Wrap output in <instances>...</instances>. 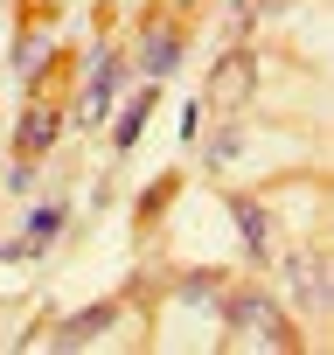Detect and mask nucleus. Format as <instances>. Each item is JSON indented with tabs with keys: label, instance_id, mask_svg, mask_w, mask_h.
<instances>
[{
	"label": "nucleus",
	"instance_id": "f257e3e1",
	"mask_svg": "<svg viewBox=\"0 0 334 355\" xmlns=\"http://www.w3.org/2000/svg\"><path fill=\"white\" fill-rule=\"evenodd\" d=\"M285 286H292V306L327 313V258L320 251H292L285 258Z\"/></svg>",
	"mask_w": 334,
	"mask_h": 355
},
{
	"label": "nucleus",
	"instance_id": "f03ea898",
	"mask_svg": "<svg viewBox=\"0 0 334 355\" xmlns=\"http://www.w3.org/2000/svg\"><path fill=\"white\" fill-rule=\"evenodd\" d=\"M118 84H125V63L118 56H98V70H91V91H84V119L98 125L112 105H118Z\"/></svg>",
	"mask_w": 334,
	"mask_h": 355
},
{
	"label": "nucleus",
	"instance_id": "7ed1b4c3",
	"mask_svg": "<svg viewBox=\"0 0 334 355\" xmlns=\"http://www.w3.org/2000/svg\"><path fill=\"white\" fill-rule=\"evenodd\" d=\"M251 70H258L251 56H223L216 77H209V98H216V105H244V98H251Z\"/></svg>",
	"mask_w": 334,
	"mask_h": 355
},
{
	"label": "nucleus",
	"instance_id": "20e7f679",
	"mask_svg": "<svg viewBox=\"0 0 334 355\" xmlns=\"http://www.w3.org/2000/svg\"><path fill=\"white\" fill-rule=\"evenodd\" d=\"M230 216H237V230H244V251H251V258H272V216H265L251 196H230Z\"/></svg>",
	"mask_w": 334,
	"mask_h": 355
},
{
	"label": "nucleus",
	"instance_id": "39448f33",
	"mask_svg": "<svg viewBox=\"0 0 334 355\" xmlns=\"http://www.w3.org/2000/svg\"><path fill=\"white\" fill-rule=\"evenodd\" d=\"M230 320H237V327H251V334H272V341H285V327H279V306H272L265 293H237V300H230Z\"/></svg>",
	"mask_w": 334,
	"mask_h": 355
},
{
	"label": "nucleus",
	"instance_id": "423d86ee",
	"mask_svg": "<svg viewBox=\"0 0 334 355\" xmlns=\"http://www.w3.org/2000/svg\"><path fill=\"white\" fill-rule=\"evenodd\" d=\"M56 125H63L56 105H28V119H21V153H28V160L49 153V146H56Z\"/></svg>",
	"mask_w": 334,
	"mask_h": 355
},
{
	"label": "nucleus",
	"instance_id": "0eeeda50",
	"mask_svg": "<svg viewBox=\"0 0 334 355\" xmlns=\"http://www.w3.org/2000/svg\"><path fill=\"white\" fill-rule=\"evenodd\" d=\"M175 63H182V35H175V28H153L146 49H139V70H146V77H167Z\"/></svg>",
	"mask_w": 334,
	"mask_h": 355
},
{
	"label": "nucleus",
	"instance_id": "6e6552de",
	"mask_svg": "<svg viewBox=\"0 0 334 355\" xmlns=\"http://www.w3.org/2000/svg\"><path fill=\"white\" fill-rule=\"evenodd\" d=\"M112 320H118V306H91V313H77V320H63V327H56V348H77V341L105 334Z\"/></svg>",
	"mask_w": 334,
	"mask_h": 355
},
{
	"label": "nucleus",
	"instance_id": "1a4fd4ad",
	"mask_svg": "<svg viewBox=\"0 0 334 355\" xmlns=\"http://www.w3.org/2000/svg\"><path fill=\"white\" fill-rule=\"evenodd\" d=\"M146 112H153V91H139V98H132V105L118 112V132H112V146H118V153H125V146H132V139L146 132Z\"/></svg>",
	"mask_w": 334,
	"mask_h": 355
},
{
	"label": "nucleus",
	"instance_id": "9d476101",
	"mask_svg": "<svg viewBox=\"0 0 334 355\" xmlns=\"http://www.w3.org/2000/svg\"><path fill=\"white\" fill-rule=\"evenodd\" d=\"M42 49H49V42H42V35H28V42H21V56H15V63H21V77H28V70H35V63H42Z\"/></svg>",
	"mask_w": 334,
	"mask_h": 355
},
{
	"label": "nucleus",
	"instance_id": "9b49d317",
	"mask_svg": "<svg viewBox=\"0 0 334 355\" xmlns=\"http://www.w3.org/2000/svg\"><path fill=\"white\" fill-rule=\"evenodd\" d=\"M251 8H258V0H230V15H237V21H244V15H251Z\"/></svg>",
	"mask_w": 334,
	"mask_h": 355
}]
</instances>
